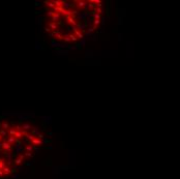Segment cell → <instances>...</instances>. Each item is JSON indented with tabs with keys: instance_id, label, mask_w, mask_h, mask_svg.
I'll use <instances>...</instances> for the list:
<instances>
[{
	"instance_id": "cell-1",
	"label": "cell",
	"mask_w": 180,
	"mask_h": 179,
	"mask_svg": "<svg viewBox=\"0 0 180 179\" xmlns=\"http://www.w3.org/2000/svg\"><path fill=\"white\" fill-rule=\"evenodd\" d=\"M0 147H1L5 152H9V151H12V145H11L7 141L5 140V141H3L2 143L0 144Z\"/></svg>"
},
{
	"instance_id": "cell-2",
	"label": "cell",
	"mask_w": 180,
	"mask_h": 179,
	"mask_svg": "<svg viewBox=\"0 0 180 179\" xmlns=\"http://www.w3.org/2000/svg\"><path fill=\"white\" fill-rule=\"evenodd\" d=\"M50 36H54L56 39H59V41H62V39H64V35L61 34V32L59 30H56V31H53L50 33Z\"/></svg>"
},
{
	"instance_id": "cell-3",
	"label": "cell",
	"mask_w": 180,
	"mask_h": 179,
	"mask_svg": "<svg viewBox=\"0 0 180 179\" xmlns=\"http://www.w3.org/2000/svg\"><path fill=\"white\" fill-rule=\"evenodd\" d=\"M66 21H67L68 24L73 25L74 27H77L78 24H79V23H78V22L76 21V19H75L74 17H66Z\"/></svg>"
},
{
	"instance_id": "cell-4",
	"label": "cell",
	"mask_w": 180,
	"mask_h": 179,
	"mask_svg": "<svg viewBox=\"0 0 180 179\" xmlns=\"http://www.w3.org/2000/svg\"><path fill=\"white\" fill-rule=\"evenodd\" d=\"M31 145H33V146H41L42 145V140L37 137H35L33 140L31 141Z\"/></svg>"
},
{
	"instance_id": "cell-5",
	"label": "cell",
	"mask_w": 180,
	"mask_h": 179,
	"mask_svg": "<svg viewBox=\"0 0 180 179\" xmlns=\"http://www.w3.org/2000/svg\"><path fill=\"white\" fill-rule=\"evenodd\" d=\"M48 27L50 28L51 30L56 31L57 29H58V25H57V23H55V22H49L48 23Z\"/></svg>"
},
{
	"instance_id": "cell-6",
	"label": "cell",
	"mask_w": 180,
	"mask_h": 179,
	"mask_svg": "<svg viewBox=\"0 0 180 179\" xmlns=\"http://www.w3.org/2000/svg\"><path fill=\"white\" fill-rule=\"evenodd\" d=\"M73 30H74V33H75V35L77 36L78 38H83L84 36H83V34H82V32L79 30V29H78L77 27H74L73 28Z\"/></svg>"
},
{
	"instance_id": "cell-7",
	"label": "cell",
	"mask_w": 180,
	"mask_h": 179,
	"mask_svg": "<svg viewBox=\"0 0 180 179\" xmlns=\"http://www.w3.org/2000/svg\"><path fill=\"white\" fill-rule=\"evenodd\" d=\"M0 126H1V128H2V130H4V131H8L9 130V123L6 120L2 121L1 123H0Z\"/></svg>"
},
{
	"instance_id": "cell-8",
	"label": "cell",
	"mask_w": 180,
	"mask_h": 179,
	"mask_svg": "<svg viewBox=\"0 0 180 179\" xmlns=\"http://www.w3.org/2000/svg\"><path fill=\"white\" fill-rule=\"evenodd\" d=\"M21 126H22V131H25L32 130V125L30 123H23Z\"/></svg>"
},
{
	"instance_id": "cell-9",
	"label": "cell",
	"mask_w": 180,
	"mask_h": 179,
	"mask_svg": "<svg viewBox=\"0 0 180 179\" xmlns=\"http://www.w3.org/2000/svg\"><path fill=\"white\" fill-rule=\"evenodd\" d=\"M87 1H83V0H80V1H77V6L79 8H85L87 6Z\"/></svg>"
},
{
	"instance_id": "cell-10",
	"label": "cell",
	"mask_w": 180,
	"mask_h": 179,
	"mask_svg": "<svg viewBox=\"0 0 180 179\" xmlns=\"http://www.w3.org/2000/svg\"><path fill=\"white\" fill-rule=\"evenodd\" d=\"M11 145H14L15 143H17V142H19V140H17L16 139V137H14V136H9V137L7 138V140H6Z\"/></svg>"
},
{
	"instance_id": "cell-11",
	"label": "cell",
	"mask_w": 180,
	"mask_h": 179,
	"mask_svg": "<svg viewBox=\"0 0 180 179\" xmlns=\"http://www.w3.org/2000/svg\"><path fill=\"white\" fill-rule=\"evenodd\" d=\"M33 149H34L33 145H31V144L25 145V152H32V151H33Z\"/></svg>"
},
{
	"instance_id": "cell-12",
	"label": "cell",
	"mask_w": 180,
	"mask_h": 179,
	"mask_svg": "<svg viewBox=\"0 0 180 179\" xmlns=\"http://www.w3.org/2000/svg\"><path fill=\"white\" fill-rule=\"evenodd\" d=\"M60 17H61L60 14H58V12H55V14L53 15V17H52V22H55V23H56L58 20L60 19Z\"/></svg>"
},
{
	"instance_id": "cell-13",
	"label": "cell",
	"mask_w": 180,
	"mask_h": 179,
	"mask_svg": "<svg viewBox=\"0 0 180 179\" xmlns=\"http://www.w3.org/2000/svg\"><path fill=\"white\" fill-rule=\"evenodd\" d=\"M15 137H16V139H17V140H21V139H22L23 137H24V136H23L22 131H16Z\"/></svg>"
},
{
	"instance_id": "cell-14",
	"label": "cell",
	"mask_w": 180,
	"mask_h": 179,
	"mask_svg": "<svg viewBox=\"0 0 180 179\" xmlns=\"http://www.w3.org/2000/svg\"><path fill=\"white\" fill-rule=\"evenodd\" d=\"M6 167V161L4 158H0V170L3 171V169Z\"/></svg>"
},
{
	"instance_id": "cell-15",
	"label": "cell",
	"mask_w": 180,
	"mask_h": 179,
	"mask_svg": "<svg viewBox=\"0 0 180 179\" xmlns=\"http://www.w3.org/2000/svg\"><path fill=\"white\" fill-rule=\"evenodd\" d=\"M54 4L55 6H58V7H60V6H63L64 5V1H61V0H54Z\"/></svg>"
},
{
	"instance_id": "cell-16",
	"label": "cell",
	"mask_w": 180,
	"mask_h": 179,
	"mask_svg": "<svg viewBox=\"0 0 180 179\" xmlns=\"http://www.w3.org/2000/svg\"><path fill=\"white\" fill-rule=\"evenodd\" d=\"M45 3H46V5H47L48 7L53 8V9L55 8V4H54V2H53V1H48V0H46Z\"/></svg>"
},
{
	"instance_id": "cell-17",
	"label": "cell",
	"mask_w": 180,
	"mask_h": 179,
	"mask_svg": "<svg viewBox=\"0 0 180 179\" xmlns=\"http://www.w3.org/2000/svg\"><path fill=\"white\" fill-rule=\"evenodd\" d=\"M23 164V160H21V158H19V157H16L15 160H14V165L16 166H20Z\"/></svg>"
},
{
	"instance_id": "cell-18",
	"label": "cell",
	"mask_w": 180,
	"mask_h": 179,
	"mask_svg": "<svg viewBox=\"0 0 180 179\" xmlns=\"http://www.w3.org/2000/svg\"><path fill=\"white\" fill-rule=\"evenodd\" d=\"M16 128L15 127H9V130H8V135L9 136H14L15 137V135H16Z\"/></svg>"
},
{
	"instance_id": "cell-19",
	"label": "cell",
	"mask_w": 180,
	"mask_h": 179,
	"mask_svg": "<svg viewBox=\"0 0 180 179\" xmlns=\"http://www.w3.org/2000/svg\"><path fill=\"white\" fill-rule=\"evenodd\" d=\"M91 2H92V3H96L97 7H101V5H103V1H101V0H92Z\"/></svg>"
},
{
	"instance_id": "cell-20",
	"label": "cell",
	"mask_w": 180,
	"mask_h": 179,
	"mask_svg": "<svg viewBox=\"0 0 180 179\" xmlns=\"http://www.w3.org/2000/svg\"><path fill=\"white\" fill-rule=\"evenodd\" d=\"M70 41L71 42H77V39H78V37L76 35H75V33H70Z\"/></svg>"
},
{
	"instance_id": "cell-21",
	"label": "cell",
	"mask_w": 180,
	"mask_h": 179,
	"mask_svg": "<svg viewBox=\"0 0 180 179\" xmlns=\"http://www.w3.org/2000/svg\"><path fill=\"white\" fill-rule=\"evenodd\" d=\"M94 12H96V14H99V15H103L104 14V11L101 7H96L95 9H94Z\"/></svg>"
},
{
	"instance_id": "cell-22",
	"label": "cell",
	"mask_w": 180,
	"mask_h": 179,
	"mask_svg": "<svg viewBox=\"0 0 180 179\" xmlns=\"http://www.w3.org/2000/svg\"><path fill=\"white\" fill-rule=\"evenodd\" d=\"M0 135L2 136V138H6V136H7V131L2 130V128H0Z\"/></svg>"
},
{
	"instance_id": "cell-23",
	"label": "cell",
	"mask_w": 180,
	"mask_h": 179,
	"mask_svg": "<svg viewBox=\"0 0 180 179\" xmlns=\"http://www.w3.org/2000/svg\"><path fill=\"white\" fill-rule=\"evenodd\" d=\"M25 137H26V138H27V139H28V140H29V141H30V142H31V141H32V140H33V139L35 138V136H33V135H32V134H27V135H26V136H25Z\"/></svg>"
},
{
	"instance_id": "cell-24",
	"label": "cell",
	"mask_w": 180,
	"mask_h": 179,
	"mask_svg": "<svg viewBox=\"0 0 180 179\" xmlns=\"http://www.w3.org/2000/svg\"><path fill=\"white\" fill-rule=\"evenodd\" d=\"M63 41H64L65 42H71V41H70V35H68V34H65V35H64V39H63Z\"/></svg>"
},
{
	"instance_id": "cell-25",
	"label": "cell",
	"mask_w": 180,
	"mask_h": 179,
	"mask_svg": "<svg viewBox=\"0 0 180 179\" xmlns=\"http://www.w3.org/2000/svg\"><path fill=\"white\" fill-rule=\"evenodd\" d=\"M93 17H94V20H100V18H101V15H99V14H96V12H94V14H93Z\"/></svg>"
},
{
	"instance_id": "cell-26",
	"label": "cell",
	"mask_w": 180,
	"mask_h": 179,
	"mask_svg": "<svg viewBox=\"0 0 180 179\" xmlns=\"http://www.w3.org/2000/svg\"><path fill=\"white\" fill-rule=\"evenodd\" d=\"M24 155H25V157H28V158H30V157L33 156V154H32V152H25Z\"/></svg>"
},
{
	"instance_id": "cell-27",
	"label": "cell",
	"mask_w": 180,
	"mask_h": 179,
	"mask_svg": "<svg viewBox=\"0 0 180 179\" xmlns=\"http://www.w3.org/2000/svg\"><path fill=\"white\" fill-rule=\"evenodd\" d=\"M93 24H94V26L99 25V24H100V20H94V21H93Z\"/></svg>"
},
{
	"instance_id": "cell-28",
	"label": "cell",
	"mask_w": 180,
	"mask_h": 179,
	"mask_svg": "<svg viewBox=\"0 0 180 179\" xmlns=\"http://www.w3.org/2000/svg\"><path fill=\"white\" fill-rule=\"evenodd\" d=\"M55 14V12H52V11H49L48 12H47V16L48 17H53V15Z\"/></svg>"
},
{
	"instance_id": "cell-29",
	"label": "cell",
	"mask_w": 180,
	"mask_h": 179,
	"mask_svg": "<svg viewBox=\"0 0 180 179\" xmlns=\"http://www.w3.org/2000/svg\"><path fill=\"white\" fill-rule=\"evenodd\" d=\"M93 7H94V5L92 4V2L90 1V2H89V4H88V8H89V9H91V8H93Z\"/></svg>"
},
{
	"instance_id": "cell-30",
	"label": "cell",
	"mask_w": 180,
	"mask_h": 179,
	"mask_svg": "<svg viewBox=\"0 0 180 179\" xmlns=\"http://www.w3.org/2000/svg\"><path fill=\"white\" fill-rule=\"evenodd\" d=\"M45 30H46V31H47V32H51V31H52V30H51V29H50V28H49V27H48V26H46V27H45Z\"/></svg>"
},
{
	"instance_id": "cell-31",
	"label": "cell",
	"mask_w": 180,
	"mask_h": 179,
	"mask_svg": "<svg viewBox=\"0 0 180 179\" xmlns=\"http://www.w3.org/2000/svg\"><path fill=\"white\" fill-rule=\"evenodd\" d=\"M37 138L42 139V138H44V135H42V134H38V135H37Z\"/></svg>"
},
{
	"instance_id": "cell-32",
	"label": "cell",
	"mask_w": 180,
	"mask_h": 179,
	"mask_svg": "<svg viewBox=\"0 0 180 179\" xmlns=\"http://www.w3.org/2000/svg\"><path fill=\"white\" fill-rule=\"evenodd\" d=\"M93 30H94L93 28H88V32H92Z\"/></svg>"
},
{
	"instance_id": "cell-33",
	"label": "cell",
	"mask_w": 180,
	"mask_h": 179,
	"mask_svg": "<svg viewBox=\"0 0 180 179\" xmlns=\"http://www.w3.org/2000/svg\"><path fill=\"white\" fill-rule=\"evenodd\" d=\"M2 139H3V138H2V136H1V135H0V141H1V140H2Z\"/></svg>"
}]
</instances>
